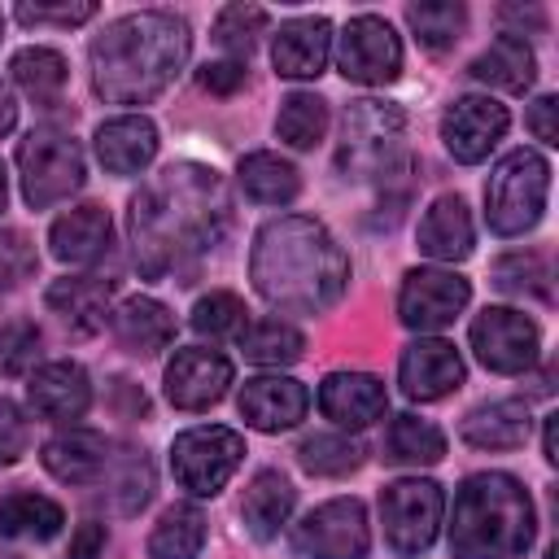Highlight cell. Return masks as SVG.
<instances>
[{
	"mask_svg": "<svg viewBox=\"0 0 559 559\" xmlns=\"http://www.w3.org/2000/svg\"><path fill=\"white\" fill-rule=\"evenodd\" d=\"M310 411V393L306 384H297L293 376H253L240 389V415L258 428V432H284L297 428Z\"/></svg>",
	"mask_w": 559,
	"mask_h": 559,
	"instance_id": "17",
	"label": "cell"
},
{
	"mask_svg": "<svg viewBox=\"0 0 559 559\" xmlns=\"http://www.w3.org/2000/svg\"><path fill=\"white\" fill-rule=\"evenodd\" d=\"M397 380L411 402H437L463 384V358L450 341L419 336L415 345H406V354L397 362Z\"/></svg>",
	"mask_w": 559,
	"mask_h": 559,
	"instance_id": "16",
	"label": "cell"
},
{
	"mask_svg": "<svg viewBox=\"0 0 559 559\" xmlns=\"http://www.w3.org/2000/svg\"><path fill=\"white\" fill-rule=\"evenodd\" d=\"M275 131L293 148H314L328 131V100L314 92H288L275 114Z\"/></svg>",
	"mask_w": 559,
	"mask_h": 559,
	"instance_id": "34",
	"label": "cell"
},
{
	"mask_svg": "<svg viewBox=\"0 0 559 559\" xmlns=\"http://www.w3.org/2000/svg\"><path fill=\"white\" fill-rule=\"evenodd\" d=\"M44 467L66 485H92L109 467V441L92 428H66L44 445Z\"/></svg>",
	"mask_w": 559,
	"mask_h": 559,
	"instance_id": "26",
	"label": "cell"
},
{
	"mask_svg": "<svg viewBox=\"0 0 559 559\" xmlns=\"http://www.w3.org/2000/svg\"><path fill=\"white\" fill-rule=\"evenodd\" d=\"M39 345H44V336H39L35 323H26V319L4 323V328H0V371H4V376L31 371L35 358H39Z\"/></svg>",
	"mask_w": 559,
	"mask_h": 559,
	"instance_id": "42",
	"label": "cell"
},
{
	"mask_svg": "<svg viewBox=\"0 0 559 559\" xmlns=\"http://www.w3.org/2000/svg\"><path fill=\"white\" fill-rule=\"evenodd\" d=\"M266 22H271L266 9H258V4H227L214 17V39H218V48H227L236 57H249L258 48V35L266 31Z\"/></svg>",
	"mask_w": 559,
	"mask_h": 559,
	"instance_id": "40",
	"label": "cell"
},
{
	"mask_svg": "<svg viewBox=\"0 0 559 559\" xmlns=\"http://www.w3.org/2000/svg\"><path fill=\"white\" fill-rule=\"evenodd\" d=\"M472 74L498 92H524L537 74V57L533 48L524 44V35H498L476 61H472Z\"/></svg>",
	"mask_w": 559,
	"mask_h": 559,
	"instance_id": "30",
	"label": "cell"
},
{
	"mask_svg": "<svg viewBox=\"0 0 559 559\" xmlns=\"http://www.w3.org/2000/svg\"><path fill=\"white\" fill-rule=\"evenodd\" d=\"M9 70H13L17 87L39 105H52L66 87V57L52 48H22Z\"/></svg>",
	"mask_w": 559,
	"mask_h": 559,
	"instance_id": "36",
	"label": "cell"
},
{
	"mask_svg": "<svg viewBox=\"0 0 559 559\" xmlns=\"http://www.w3.org/2000/svg\"><path fill=\"white\" fill-rule=\"evenodd\" d=\"M17 175H22V197L35 210H48L57 201H66L70 192L83 188V148L57 131V127H39L17 144Z\"/></svg>",
	"mask_w": 559,
	"mask_h": 559,
	"instance_id": "7",
	"label": "cell"
},
{
	"mask_svg": "<svg viewBox=\"0 0 559 559\" xmlns=\"http://www.w3.org/2000/svg\"><path fill=\"white\" fill-rule=\"evenodd\" d=\"M153 493V467L144 454H127L118 463V476H114V507L122 515H135Z\"/></svg>",
	"mask_w": 559,
	"mask_h": 559,
	"instance_id": "43",
	"label": "cell"
},
{
	"mask_svg": "<svg viewBox=\"0 0 559 559\" xmlns=\"http://www.w3.org/2000/svg\"><path fill=\"white\" fill-rule=\"evenodd\" d=\"M472 349L489 371L515 376V371L533 367V358L542 349V332L528 314H520L511 306H489L472 323Z\"/></svg>",
	"mask_w": 559,
	"mask_h": 559,
	"instance_id": "12",
	"label": "cell"
},
{
	"mask_svg": "<svg viewBox=\"0 0 559 559\" xmlns=\"http://www.w3.org/2000/svg\"><path fill=\"white\" fill-rule=\"evenodd\" d=\"M231 384V358L205 345H188L175 349V358L166 362V397L179 411H205L214 406Z\"/></svg>",
	"mask_w": 559,
	"mask_h": 559,
	"instance_id": "15",
	"label": "cell"
},
{
	"mask_svg": "<svg viewBox=\"0 0 559 559\" xmlns=\"http://www.w3.org/2000/svg\"><path fill=\"white\" fill-rule=\"evenodd\" d=\"M240 83H245V61H210L201 70V87H210L218 96H231Z\"/></svg>",
	"mask_w": 559,
	"mask_h": 559,
	"instance_id": "47",
	"label": "cell"
},
{
	"mask_svg": "<svg viewBox=\"0 0 559 559\" xmlns=\"http://www.w3.org/2000/svg\"><path fill=\"white\" fill-rule=\"evenodd\" d=\"M66 524V511L35 493V489H13L0 498V537H13V542H48L57 537Z\"/></svg>",
	"mask_w": 559,
	"mask_h": 559,
	"instance_id": "29",
	"label": "cell"
},
{
	"mask_svg": "<svg viewBox=\"0 0 559 559\" xmlns=\"http://www.w3.org/2000/svg\"><path fill=\"white\" fill-rule=\"evenodd\" d=\"M319 406L341 428H371L389 411V393L367 371H332L319 384Z\"/></svg>",
	"mask_w": 559,
	"mask_h": 559,
	"instance_id": "18",
	"label": "cell"
},
{
	"mask_svg": "<svg viewBox=\"0 0 559 559\" xmlns=\"http://www.w3.org/2000/svg\"><path fill=\"white\" fill-rule=\"evenodd\" d=\"M13 122H17V105H13L9 83L0 79V135H4V131H13Z\"/></svg>",
	"mask_w": 559,
	"mask_h": 559,
	"instance_id": "50",
	"label": "cell"
},
{
	"mask_svg": "<svg viewBox=\"0 0 559 559\" xmlns=\"http://www.w3.org/2000/svg\"><path fill=\"white\" fill-rule=\"evenodd\" d=\"M227 223H231L227 183L210 166L175 162L131 197L127 231H131L135 266L148 280L183 271L223 240Z\"/></svg>",
	"mask_w": 559,
	"mask_h": 559,
	"instance_id": "1",
	"label": "cell"
},
{
	"mask_svg": "<svg viewBox=\"0 0 559 559\" xmlns=\"http://www.w3.org/2000/svg\"><path fill=\"white\" fill-rule=\"evenodd\" d=\"M26 445H31L26 415H22V411H17L9 397H0V467L17 463V459L26 454Z\"/></svg>",
	"mask_w": 559,
	"mask_h": 559,
	"instance_id": "45",
	"label": "cell"
},
{
	"mask_svg": "<svg viewBox=\"0 0 559 559\" xmlns=\"http://www.w3.org/2000/svg\"><path fill=\"white\" fill-rule=\"evenodd\" d=\"M26 402L39 419H52V424H66V419H79L87 406H92V380L79 362L61 358V362H44L31 384H26Z\"/></svg>",
	"mask_w": 559,
	"mask_h": 559,
	"instance_id": "19",
	"label": "cell"
},
{
	"mask_svg": "<svg viewBox=\"0 0 559 559\" xmlns=\"http://www.w3.org/2000/svg\"><path fill=\"white\" fill-rule=\"evenodd\" d=\"M493 284L511 297H537L550 301V266L542 253H507L493 262Z\"/></svg>",
	"mask_w": 559,
	"mask_h": 559,
	"instance_id": "39",
	"label": "cell"
},
{
	"mask_svg": "<svg viewBox=\"0 0 559 559\" xmlns=\"http://www.w3.org/2000/svg\"><path fill=\"white\" fill-rule=\"evenodd\" d=\"M105 542H109V533H105V524H79V533L70 537V559H105Z\"/></svg>",
	"mask_w": 559,
	"mask_h": 559,
	"instance_id": "48",
	"label": "cell"
},
{
	"mask_svg": "<svg viewBox=\"0 0 559 559\" xmlns=\"http://www.w3.org/2000/svg\"><path fill=\"white\" fill-rule=\"evenodd\" d=\"M328 52H332V22L314 13V17H293L280 26L271 61L284 79H314L323 74Z\"/></svg>",
	"mask_w": 559,
	"mask_h": 559,
	"instance_id": "20",
	"label": "cell"
},
{
	"mask_svg": "<svg viewBox=\"0 0 559 559\" xmlns=\"http://www.w3.org/2000/svg\"><path fill=\"white\" fill-rule=\"evenodd\" d=\"M533 498L507 472H476L454 493V559H520L533 542Z\"/></svg>",
	"mask_w": 559,
	"mask_h": 559,
	"instance_id": "4",
	"label": "cell"
},
{
	"mask_svg": "<svg viewBox=\"0 0 559 559\" xmlns=\"http://www.w3.org/2000/svg\"><path fill=\"white\" fill-rule=\"evenodd\" d=\"M109 240H114V227H109V214L100 205H79L70 214H61L48 231V245L61 262L70 266H87L96 258L109 253Z\"/></svg>",
	"mask_w": 559,
	"mask_h": 559,
	"instance_id": "24",
	"label": "cell"
},
{
	"mask_svg": "<svg viewBox=\"0 0 559 559\" xmlns=\"http://www.w3.org/2000/svg\"><path fill=\"white\" fill-rule=\"evenodd\" d=\"M441 511H445V498H441V485L437 480L406 476V480L384 485V493H380L384 537H389V546L402 559H415V555H424L437 542Z\"/></svg>",
	"mask_w": 559,
	"mask_h": 559,
	"instance_id": "9",
	"label": "cell"
},
{
	"mask_svg": "<svg viewBox=\"0 0 559 559\" xmlns=\"http://www.w3.org/2000/svg\"><path fill=\"white\" fill-rule=\"evenodd\" d=\"M293 546L306 559H367L371 528H367L362 502L358 498H332V502L314 507L293 528Z\"/></svg>",
	"mask_w": 559,
	"mask_h": 559,
	"instance_id": "10",
	"label": "cell"
},
{
	"mask_svg": "<svg viewBox=\"0 0 559 559\" xmlns=\"http://www.w3.org/2000/svg\"><path fill=\"white\" fill-rule=\"evenodd\" d=\"M528 406L515 402V397H498V402H480L467 411L463 419V441L476 445V450H515L528 441Z\"/></svg>",
	"mask_w": 559,
	"mask_h": 559,
	"instance_id": "27",
	"label": "cell"
},
{
	"mask_svg": "<svg viewBox=\"0 0 559 559\" xmlns=\"http://www.w3.org/2000/svg\"><path fill=\"white\" fill-rule=\"evenodd\" d=\"M472 288L459 271H445V266H419L402 280V293H397V314L406 328L415 332H437V328H450L463 306H467Z\"/></svg>",
	"mask_w": 559,
	"mask_h": 559,
	"instance_id": "13",
	"label": "cell"
},
{
	"mask_svg": "<svg viewBox=\"0 0 559 559\" xmlns=\"http://www.w3.org/2000/svg\"><path fill=\"white\" fill-rule=\"evenodd\" d=\"M336 66L345 79L354 83H393L402 74V39L397 31L376 17V13H358L345 22L341 31V48H336Z\"/></svg>",
	"mask_w": 559,
	"mask_h": 559,
	"instance_id": "11",
	"label": "cell"
},
{
	"mask_svg": "<svg viewBox=\"0 0 559 559\" xmlns=\"http://www.w3.org/2000/svg\"><path fill=\"white\" fill-rule=\"evenodd\" d=\"M96 13V4L92 0H79V4H22L17 9V17L31 26H39V22H61V26H74V22H87Z\"/></svg>",
	"mask_w": 559,
	"mask_h": 559,
	"instance_id": "46",
	"label": "cell"
},
{
	"mask_svg": "<svg viewBox=\"0 0 559 559\" xmlns=\"http://www.w3.org/2000/svg\"><path fill=\"white\" fill-rule=\"evenodd\" d=\"M406 22H411V31L419 35L424 48H450L467 26V9L450 4V0H424V4L406 9Z\"/></svg>",
	"mask_w": 559,
	"mask_h": 559,
	"instance_id": "38",
	"label": "cell"
},
{
	"mask_svg": "<svg viewBox=\"0 0 559 559\" xmlns=\"http://www.w3.org/2000/svg\"><path fill=\"white\" fill-rule=\"evenodd\" d=\"M511 114L507 105H498L493 96H459L445 114H441V140L450 148L454 162H485L489 148L507 135Z\"/></svg>",
	"mask_w": 559,
	"mask_h": 559,
	"instance_id": "14",
	"label": "cell"
},
{
	"mask_svg": "<svg viewBox=\"0 0 559 559\" xmlns=\"http://www.w3.org/2000/svg\"><path fill=\"white\" fill-rule=\"evenodd\" d=\"M546 459H550V463L559 459V454H555V415L546 419Z\"/></svg>",
	"mask_w": 559,
	"mask_h": 559,
	"instance_id": "51",
	"label": "cell"
},
{
	"mask_svg": "<svg viewBox=\"0 0 559 559\" xmlns=\"http://www.w3.org/2000/svg\"><path fill=\"white\" fill-rule=\"evenodd\" d=\"M0 31H4V22H0Z\"/></svg>",
	"mask_w": 559,
	"mask_h": 559,
	"instance_id": "54",
	"label": "cell"
},
{
	"mask_svg": "<svg viewBox=\"0 0 559 559\" xmlns=\"http://www.w3.org/2000/svg\"><path fill=\"white\" fill-rule=\"evenodd\" d=\"M472 240H476V231H472V214H467L463 197L445 192L424 210V218H419V253H428L437 262H463L472 253Z\"/></svg>",
	"mask_w": 559,
	"mask_h": 559,
	"instance_id": "23",
	"label": "cell"
},
{
	"mask_svg": "<svg viewBox=\"0 0 559 559\" xmlns=\"http://www.w3.org/2000/svg\"><path fill=\"white\" fill-rule=\"evenodd\" d=\"M362 445L354 437H341V432H314L301 441L297 459L310 476H349L354 467H362Z\"/></svg>",
	"mask_w": 559,
	"mask_h": 559,
	"instance_id": "37",
	"label": "cell"
},
{
	"mask_svg": "<svg viewBox=\"0 0 559 559\" xmlns=\"http://www.w3.org/2000/svg\"><path fill=\"white\" fill-rule=\"evenodd\" d=\"M240 188L262 205H288L301 192V175L280 153H249L240 157Z\"/></svg>",
	"mask_w": 559,
	"mask_h": 559,
	"instance_id": "32",
	"label": "cell"
},
{
	"mask_svg": "<svg viewBox=\"0 0 559 559\" xmlns=\"http://www.w3.org/2000/svg\"><path fill=\"white\" fill-rule=\"evenodd\" d=\"M249 275L262 301L288 314H323L349 284V258L319 218L284 214L258 231Z\"/></svg>",
	"mask_w": 559,
	"mask_h": 559,
	"instance_id": "2",
	"label": "cell"
},
{
	"mask_svg": "<svg viewBox=\"0 0 559 559\" xmlns=\"http://www.w3.org/2000/svg\"><path fill=\"white\" fill-rule=\"evenodd\" d=\"M157 153V127L144 114L109 118L96 127V157L109 175H135L153 162Z\"/></svg>",
	"mask_w": 559,
	"mask_h": 559,
	"instance_id": "22",
	"label": "cell"
},
{
	"mask_svg": "<svg viewBox=\"0 0 559 559\" xmlns=\"http://www.w3.org/2000/svg\"><path fill=\"white\" fill-rule=\"evenodd\" d=\"M0 559H17V555H0Z\"/></svg>",
	"mask_w": 559,
	"mask_h": 559,
	"instance_id": "53",
	"label": "cell"
},
{
	"mask_svg": "<svg viewBox=\"0 0 559 559\" xmlns=\"http://www.w3.org/2000/svg\"><path fill=\"white\" fill-rule=\"evenodd\" d=\"M546 192H550V166L542 153L533 148H515L507 153L489 183H485V218L498 236H524L528 227H537L542 210H546Z\"/></svg>",
	"mask_w": 559,
	"mask_h": 559,
	"instance_id": "6",
	"label": "cell"
},
{
	"mask_svg": "<svg viewBox=\"0 0 559 559\" xmlns=\"http://www.w3.org/2000/svg\"><path fill=\"white\" fill-rule=\"evenodd\" d=\"M293 507H297V489H293V480H288L284 472L266 467V472H258V476L249 480L245 502H240V520H245V528H249L258 542H271V537L288 524Z\"/></svg>",
	"mask_w": 559,
	"mask_h": 559,
	"instance_id": "28",
	"label": "cell"
},
{
	"mask_svg": "<svg viewBox=\"0 0 559 559\" xmlns=\"http://www.w3.org/2000/svg\"><path fill=\"white\" fill-rule=\"evenodd\" d=\"M109 301H114V280H105V275H66L48 288L52 314H61V323L79 336H92L105 328Z\"/></svg>",
	"mask_w": 559,
	"mask_h": 559,
	"instance_id": "21",
	"label": "cell"
},
{
	"mask_svg": "<svg viewBox=\"0 0 559 559\" xmlns=\"http://www.w3.org/2000/svg\"><path fill=\"white\" fill-rule=\"evenodd\" d=\"M336 162L349 179H376V183H389L393 175L406 179V170H411L406 114L393 100H376V96L354 100L345 109Z\"/></svg>",
	"mask_w": 559,
	"mask_h": 559,
	"instance_id": "5",
	"label": "cell"
},
{
	"mask_svg": "<svg viewBox=\"0 0 559 559\" xmlns=\"http://www.w3.org/2000/svg\"><path fill=\"white\" fill-rule=\"evenodd\" d=\"M35 275V245L17 227H0V293H13Z\"/></svg>",
	"mask_w": 559,
	"mask_h": 559,
	"instance_id": "44",
	"label": "cell"
},
{
	"mask_svg": "<svg viewBox=\"0 0 559 559\" xmlns=\"http://www.w3.org/2000/svg\"><path fill=\"white\" fill-rule=\"evenodd\" d=\"M240 459H245V437L231 428H218V424L188 428L170 441V472L197 498L218 493L236 476Z\"/></svg>",
	"mask_w": 559,
	"mask_h": 559,
	"instance_id": "8",
	"label": "cell"
},
{
	"mask_svg": "<svg viewBox=\"0 0 559 559\" xmlns=\"http://www.w3.org/2000/svg\"><path fill=\"white\" fill-rule=\"evenodd\" d=\"M109 323H114L118 345L140 354V358H153L157 349H166L175 341V314L157 297H127L109 314Z\"/></svg>",
	"mask_w": 559,
	"mask_h": 559,
	"instance_id": "25",
	"label": "cell"
},
{
	"mask_svg": "<svg viewBox=\"0 0 559 559\" xmlns=\"http://www.w3.org/2000/svg\"><path fill=\"white\" fill-rule=\"evenodd\" d=\"M205 546V515L192 502H175L162 511V520L148 533L153 559H197Z\"/></svg>",
	"mask_w": 559,
	"mask_h": 559,
	"instance_id": "31",
	"label": "cell"
},
{
	"mask_svg": "<svg viewBox=\"0 0 559 559\" xmlns=\"http://www.w3.org/2000/svg\"><path fill=\"white\" fill-rule=\"evenodd\" d=\"M384 450L393 463H411V467H428L445 454V437L432 419H419V415H397L389 424V437H384Z\"/></svg>",
	"mask_w": 559,
	"mask_h": 559,
	"instance_id": "33",
	"label": "cell"
},
{
	"mask_svg": "<svg viewBox=\"0 0 559 559\" xmlns=\"http://www.w3.org/2000/svg\"><path fill=\"white\" fill-rule=\"evenodd\" d=\"M192 48L188 22L166 9H144L109 22L92 39V87L114 105H144L162 96Z\"/></svg>",
	"mask_w": 559,
	"mask_h": 559,
	"instance_id": "3",
	"label": "cell"
},
{
	"mask_svg": "<svg viewBox=\"0 0 559 559\" xmlns=\"http://www.w3.org/2000/svg\"><path fill=\"white\" fill-rule=\"evenodd\" d=\"M240 349L249 362H262V367H284V362H297L301 349H306V336L284 323V319H258L240 332Z\"/></svg>",
	"mask_w": 559,
	"mask_h": 559,
	"instance_id": "35",
	"label": "cell"
},
{
	"mask_svg": "<svg viewBox=\"0 0 559 559\" xmlns=\"http://www.w3.org/2000/svg\"><path fill=\"white\" fill-rule=\"evenodd\" d=\"M192 328L210 341L218 336H240L245 332V301L236 293H205L192 306Z\"/></svg>",
	"mask_w": 559,
	"mask_h": 559,
	"instance_id": "41",
	"label": "cell"
},
{
	"mask_svg": "<svg viewBox=\"0 0 559 559\" xmlns=\"http://www.w3.org/2000/svg\"><path fill=\"white\" fill-rule=\"evenodd\" d=\"M4 197H9V175H4V162H0V210H4Z\"/></svg>",
	"mask_w": 559,
	"mask_h": 559,
	"instance_id": "52",
	"label": "cell"
},
{
	"mask_svg": "<svg viewBox=\"0 0 559 559\" xmlns=\"http://www.w3.org/2000/svg\"><path fill=\"white\" fill-rule=\"evenodd\" d=\"M555 109L559 100L555 96H542L533 109H528V131L542 140V144H559V127H555Z\"/></svg>",
	"mask_w": 559,
	"mask_h": 559,
	"instance_id": "49",
	"label": "cell"
}]
</instances>
